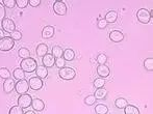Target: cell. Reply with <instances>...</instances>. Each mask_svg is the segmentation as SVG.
<instances>
[{
    "mask_svg": "<svg viewBox=\"0 0 153 114\" xmlns=\"http://www.w3.org/2000/svg\"><path fill=\"white\" fill-rule=\"evenodd\" d=\"M62 54H64V51H62V49L59 46H55L52 48V56L54 58L62 57Z\"/></svg>",
    "mask_w": 153,
    "mask_h": 114,
    "instance_id": "cell-24",
    "label": "cell"
},
{
    "mask_svg": "<svg viewBox=\"0 0 153 114\" xmlns=\"http://www.w3.org/2000/svg\"><path fill=\"white\" fill-rule=\"evenodd\" d=\"M13 76H14V78L17 79L18 81L23 80L25 77V72L21 70V68H16V70L13 72Z\"/></svg>",
    "mask_w": 153,
    "mask_h": 114,
    "instance_id": "cell-22",
    "label": "cell"
},
{
    "mask_svg": "<svg viewBox=\"0 0 153 114\" xmlns=\"http://www.w3.org/2000/svg\"><path fill=\"white\" fill-rule=\"evenodd\" d=\"M10 38L14 40H20L22 38V33L20 31H18V30H15V31H13L10 33Z\"/></svg>",
    "mask_w": 153,
    "mask_h": 114,
    "instance_id": "cell-31",
    "label": "cell"
},
{
    "mask_svg": "<svg viewBox=\"0 0 153 114\" xmlns=\"http://www.w3.org/2000/svg\"><path fill=\"white\" fill-rule=\"evenodd\" d=\"M28 3L30 4L31 6L36 7V6H39L41 4V0H29Z\"/></svg>",
    "mask_w": 153,
    "mask_h": 114,
    "instance_id": "cell-39",
    "label": "cell"
},
{
    "mask_svg": "<svg viewBox=\"0 0 153 114\" xmlns=\"http://www.w3.org/2000/svg\"><path fill=\"white\" fill-rule=\"evenodd\" d=\"M18 55L21 58L25 59V58H29V56H30V52H29L28 49H26V48H21L20 50L18 51Z\"/></svg>",
    "mask_w": 153,
    "mask_h": 114,
    "instance_id": "cell-26",
    "label": "cell"
},
{
    "mask_svg": "<svg viewBox=\"0 0 153 114\" xmlns=\"http://www.w3.org/2000/svg\"><path fill=\"white\" fill-rule=\"evenodd\" d=\"M137 20L141 23H143V24H147V23H149L150 20H151L150 13L148 12L146 8H141V10H137Z\"/></svg>",
    "mask_w": 153,
    "mask_h": 114,
    "instance_id": "cell-4",
    "label": "cell"
},
{
    "mask_svg": "<svg viewBox=\"0 0 153 114\" xmlns=\"http://www.w3.org/2000/svg\"><path fill=\"white\" fill-rule=\"evenodd\" d=\"M115 105H116V107H117V108H119V109H124L125 107H126L127 105H128V103H127V101L125 100V99L119 98V99H117V100H116Z\"/></svg>",
    "mask_w": 153,
    "mask_h": 114,
    "instance_id": "cell-25",
    "label": "cell"
},
{
    "mask_svg": "<svg viewBox=\"0 0 153 114\" xmlns=\"http://www.w3.org/2000/svg\"><path fill=\"white\" fill-rule=\"evenodd\" d=\"M117 19H118V14H117V13H116L115 10H109V12L105 15L104 20L106 21L107 24H108V23H115L116 21H117Z\"/></svg>",
    "mask_w": 153,
    "mask_h": 114,
    "instance_id": "cell-18",
    "label": "cell"
},
{
    "mask_svg": "<svg viewBox=\"0 0 153 114\" xmlns=\"http://www.w3.org/2000/svg\"><path fill=\"white\" fill-rule=\"evenodd\" d=\"M16 4L18 5V7L24 8V7H26L27 4H28V0H17Z\"/></svg>",
    "mask_w": 153,
    "mask_h": 114,
    "instance_id": "cell-36",
    "label": "cell"
},
{
    "mask_svg": "<svg viewBox=\"0 0 153 114\" xmlns=\"http://www.w3.org/2000/svg\"><path fill=\"white\" fill-rule=\"evenodd\" d=\"M3 19H5V7L0 2V20H3Z\"/></svg>",
    "mask_w": 153,
    "mask_h": 114,
    "instance_id": "cell-38",
    "label": "cell"
},
{
    "mask_svg": "<svg viewBox=\"0 0 153 114\" xmlns=\"http://www.w3.org/2000/svg\"><path fill=\"white\" fill-rule=\"evenodd\" d=\"M46 54H48V47H47V45L40 44L36 47V55L40 57H43Z\"/></svg>",
    "mask_w": 153,
    "mask_h": 114,
    "instance_id": "cell-19",
    "label": "cell"
},
{
    "mask_svg": "<svg viewBox=\"0 0 153 114\" xmlns=\"http://www.w3.org/2000/svg\"><path fill=\"white\" fill-rule=\"evenodd\" d=\"M107 94H108L107 90L105 89L104 87H102V88H98V89L95 91L94 96L96 98V100H105V99L107 98Z\"/></svg>",
    "mask_w": 153,
    "mask_h": 114,
    "instance_id": "cell-14",
    "label": "cell"
},
{
    "mask_svg": "<svg viewBox=\"0 0 153 114\" xmlns=\"http://www.w3.org/2000/svg\"><path fill=\"white\" fill-rule=\"evenodd\" d=\"M8 114H24V112H23V109L20 106H13L10 109Z\"/></svg>",
    "mask_w": 153,
    "mask_h": 114,
    "instance_id": "cell-30",
    "label": "cell"
},
{
    "mask_svg": "<svg viewBox=\"0 0 153 114\" xmlns=\"http://www.w3.org/2000/svg\"><path fill=\"white\" fill-rule=\"evenodd\" d=\"M97 74L100 76V78H106L111 75V70L105 64H99L98 68H97Z\"/></svg>",
    "mask_w": 153,
    "mask_h": 114,
    "instance_id": "cell-10",
    "label": "cell"
},
{
    "mask_svg": "<svg viewBox=\"0 0 153 114\" xmlns=\"http://www.w3.org/2000/svg\"><path fill=\"white\" fill-rule=\"evenodd\" d=\"M4 38V31L2 29H0V40Z\"/></svg>",
    "mask_w": 153,
    "mask_h": 114,
    "instance_id": "cell-40",
    "label": "cell"
},
{
    "mask_svg": "<svg viewBox=\"0 0 153 114\" xmlns=\"http://www.w3.org/2000/svg\"><path fill=\"white\" fill-rule=\"evenodd\" d=\"M21 65V70L24 71L25 73H32L36 71V68H38V63L34 59L32 58H25L21 61L20 63Z\"/></svg>",
    "mask_w": 153,
    "mask_h": 114,
    "instance_id": "cell-1",
    "label": "cell"
},
{
    "mask_svg": "<svg viewBox=\"0 0 153 114\" xmlns=\"http://www.w3.org/2000/svg\"><path fill=\"white\" fill-rule=\"evenodd\" d=\"M28 85L31 89L33 90H40L43 87V81L42 79L38 78V77H32L29 79L28 81Z\"/></svg>",
    "mask_w": 153,
    "mask_h": 114,
    "instance_id": "cell-9",
    "label": "cell"
},
{
    "mask_svg": "<svg viewBox=\"0 0 153 114\" xmlns=\"http://www.w3.org/2000/svg\"><path fill=\"white\" fill-rule=\"evenodd\" d=\"M95 102H96V98H95L94 96H88L87 98L85 99V104L89 105V106L95 104Z\"/></svg>",
    "mask_w": 153,
    "mask_h": 114,
    "instance_id": "cell-34",
    "label": "cell"
},
{
    "mask_svg": "<svg viewBox=\"0 0 153 114\" xmlns=\"http://www.w3.org/2000/svg\"><path fill=\"white\" fill-rule=\"evenodd\" d=\"M65 61H66V60H65L64 58L59 57V58H56V59H55V63L54 64L59 68H65Z\"/></svg>",
    "mask_w": 153,
    "mask_h": 114,
    "instance_id": "cell-35",
    "label": "cell"
},
{
    "mask_svg": "<svg viewBox=\"0 0 153 114\" xmlns=\"http://www.w3.org/2000/svg\"><path fill=\"white\" fill-rule=\"evenodd\" d=\"M0 77H1L2 79H10V71L7 70V68H0Z\"/></svg>",
    "mask_w": 153,
    "mask_h": 114,
    "instance_id": "cell-28",
    "label": "cell"
},
{
    "mask_svg": "<svg viewBox=\"0 0 153 114\" xmlns=\"http://www.w3.org/2000/svg\"><path fill=\"white\" fill-rule=\"evenodd\" d=\"M54 35V28L52 26H46L43 28L42 36L43 38H51Z\"/></svg>",
    "mask_w": 153,
    "mask_h": 114,
    "instance_id": "cell-17",
    "label": "cell"
},
{
    "mask_svg": "<svg viewBox=\"0 0 153 114\" xmlns=\"http://www.w3.org/2000/svg\"><path fill=\"white\" fill-rule=\"evenodd\" d=\"M15 40L10 38V36H4L0 40V50L1 51H10L14 48Z\"/></svg>",
    "mask_w": 153,
    "mask_h": 114,
    "instance_id": "cell-3",
    "label": "cell"
},
{
    "mask_svg": "<svg viewBox=\"0 0 153 114\" xmlns=\"http://www.w3.org/2000/svg\"><path fill=\"white\" fill-rule=\"evenodd\" d=\"M15 89H16V91L18 92L20 96L21 94H25L29 89L28 82H27L26 80H24V79L18 81V82L16 83V85H15Z\"/></svg>",
    "mask_w": 153,
    "mask_h": 114,
    "instance_id": "cell-6",
    "label": "cell"
},
{
    "mask_svg": "<svg viewBox=\"0 0 153 114\" xmlns=\"http://www.w3.org/2000/svg\"><path fill=\"white\" fill-rule=\"evenodd\" d=\"M24 114H36L33 112V111H27V112H25Z\"/></svg>",
    "mask_w": 153,
    "mask_h": 114,
    "instance_id": "cell-41",
    "label": "cell"
},
{
    "mask_svg": "<svg viewBox=\"0 0 153 114\" xmlns=\"http://www.w3.org/2000/svg\"><path fill=\"white\" fill-rule=\"evenodd\" d=\"M125 114H140V110L133 105H127L124 108Z\"/></svg>",
    "mask_w": 153,
    "mask_h": 114,
    "instance_id": "cell-23",
    "label": "cell"
},
{
    "mask_svg": "<svg viewBox=\"0 0 153 114\" xmlns=\"http://www.w3.org/2000/svg\"><path fill=\"white\" fill-rule=\"evenodd\" d=\"M1 25H2V29H3V31L8 32V33H12L13 31L16 30V25H15L14 21L10 18L3 19V20H2Z\"/></svg>",
    "mask_w": 153,
    "mask_h": 114,
    "instance_id": "cell-7",
    "label": "cell"
},
{
    "mask_svg": "<svg viewBox=\"0 0 153 114\" xmlns=\"http://www.w3.org/2000/svg\"><path fill=\"white\" fill-rule=\"evenodd\" d=\"M15 82L12 80V79H6L5 81H4L3 83V90L4 92H6V93H10V92L13 91V89H15Z\"/></svg>",
    "mask_w": 153,
    "mask_h": 114,
    "instance_id": "cell-13",
    "label": "cell"
},
{
    "mask_svg": "<svg viewBox=\"0 0 153 114\" xmlns=\"http://www.w3.org/2000/svg\"><path fill=\"white\" fill-rule=\"evenodd\" d=\"M76 76V72L71 68H62L59 70V77L64 80H72Z\"/></svg>",
    "mask_w": 153,
    "mask_h": 114,
    "instance_id": "cell-2",
    "label": "cell"
},
{
    "mask_svg": "<svg viewBox=\"0 0 153 114\" xmlns=\"http://www.w3.org/2000/svg\"><path fill=\"white\" fill-rule=\"evenodd\" d=\"M53 10L56 15L59 16H65L67 14V5L65 4V2L62 1H55L54 4H53Z\"/></svg>",
    "mask_w": 153,
    "mask_h": 114,
    "instance_id": "cell-8",
    "label": "cell"
},
{
    "mask_svg": "<svg viewBox=\"0 0 153 114\" xmlns=\"http://www.w3.org/2000/svg\"><path fill=\"white\" fill-rule=\"evenodd\" d=\"M95 112L97 114H107L108 108H107V106L104 104H98L95 106Z\"/></svg>",
    "mask_w": 153,
    "mask_h": 114,
    "instance_id": "cell-21",
    "label": "cell"
},
{
    "mask_svg": "<svg viewBox=\"0 0 153 114\" xmlns=\"http://www.w3.org/2000/svg\"><path fill=\"white\" fill-rule=\"evenodd\" d=\"M75 57V52L72 49H66L64 51V54H62V58H64L66 61H72Z\"/></svg>",
    "mask_w": 153,
    "mask_h": 114,
    "instance_id": "cell-20",
    "label": "cell"
},
{
    "mask_svg": "<svg viewBox=\"0 0 153 114\" xmlns=\"http://www.w3.org/2000/svg\"><path fill=\"white\" fill-rule=\"evenodd\" d=\"M144 68H146L147 71H153V58H147V59H145V61H144Z\"/></svg>",
    "mask_w": 153,
    "mask_h": 114,
    "instance_id": "cell-27",
    "label": "cell"
},
{
    "mask_svg": "<svg viewBox=\"0 0 153 114\" xmlns=\"http://www.w3.org/2000/svg\"><path fill=\"white\" fill-rule=\"evenodd\" d=\"M2 4L4 5V7H8V8H13L16 6V1L15 0H3Z\"/></svg>",
    "mask_w": 153,
    "mask_h": 114,
    "instance_id": "cell-33",
    "label": "cell"
},
{
    "mask_svg": "<svg viewBox=\"0 0 153 114\" xmlns=\"http://www.w3.org/2000/svg\"><path fill=\"white\" fill-rule=\"evenodd\" d=\"M109 38L115 43H120L124 40V34L121 31H119V30H113L109 33Z\"/></svg>",
    "mask_w": 153,
    "mask_h": 114,
    "instance_id": "cell-12",
    "label": "cell"
},
{
    "mask_svg": "<svg viewBox=\"0 0 153 114\" xmlns=\"http://www.w3.org/2000/svg\"><path fill=\"white\" fill-rule=\"evenodd\" d=\"M36 74L38 78L44 79V78H46L47 75H48V71H47V68H45L44 65H39L38 68H36Z\"/></svg>",
    "mask_w": 153,
    "mask_h": 114,
    "instance_id": "cell-16",
    "label": "cell"
},
{
    "mask_svg": "<svg viewBox=\"0 0 153 114\" xmlns=\"http://www.w3.org/2000/svg\"><path fill=\"white\" fill-rule=\"evenodd\" d=\"M104 84H105V81L103 80L102 78L95 79V80H94V83H93V85H94V87H96L97 89H98V88H102V87H104Z\"/></svg>",
    "mask_w": 153,
    "mask_h": 114,
    "instance_id": "cell-29",
    "label": "cell"
},
{
    "mask_svg": "<svg viewBox=\"0 0 153 114\" xmlns=\"http://www.w3.org/2000/svg\"><path fill=\"white\" fill-rule=\"evenodd\" d=\"M106 61H107V56L105 54H103V53H101V54H99L97 56V62L99 64H105Z\"/></svg>",
    "mask_w": 153,
    "mask_h": 114,
    "instance_id": "cell-32",
    "label": "cell"
},
{
    "mask_svg": "<svg viewBox=\"0 0 153 114\" xmlns=\"http://www.w3.org/2000/svg\"><path fill=\"white\" fill-rule=\"evenodd\" d=\"M31 103H32V98L27 93L21 94L18 99V106H20L22 109L31 106Z\"/></svg>",
    "mask_w": 153,
    "mask_h": 114,
    "instance_id": "cell-5",
    "label": "cell"
},
{
    "mask_svg": "<svg viewBox=\"0 0 153 114\" xmlns=\"http://www.w3.org/2000/svg\"><path fill=\"white\" fill-rule=\"evenodd\" d=\"M97 25H98L99 29H104V28H106V26H107V22L104 19H100V20L98 21V23H97Z\"/></svg>",
    "mask_w": 153,
    "mask_h": 114,
    "instance_id": "cell-37",
    "label": "cell"
},
{
    "mask_svg": "<svg viewBox=\"0 0 153 114\" xmlns=\"http://www.w3.org/2000/svg\"><path fill=\"white\" fill-rule=\"evenodd\" d=\"M31 106L34 111H42V110H44V108H45L44 102H43L42 100H40V99H34V100H32Z\"/></svg>",
    "mask_w": 153,
    "mask_h": 114,
    "instance_id": "cell-15",
    "label": "cell"
},
{
    "mask_svg": "<svg viewBox=\"0 0 153 114\" xmlns=\"http://www.w3.org/2000/svg\"><path fill=\"white\" fill-rule=\"evenodd\" d=\"M42 62L45 68H52L55 63V58L52 56V54H46L42 57Z\"/></svg>",
    "mask_w": 153,
    "mask_h": 114,
    "instance_id": "cell-11",
    "label": "cell"
}]
</instances>
